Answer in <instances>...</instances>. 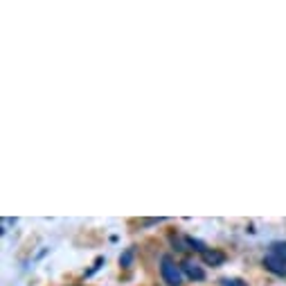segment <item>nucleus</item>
Instances as JSON below:
<instances>
[{
  "mask_svg": "<svg viewBox=\"0 0 286 286\" xmlns=\"http://www.w3.org/2000/svg\"><path fill=\"white\" fill-rule=\"evenodd\" d=\"M221 286H248V282L239 280V277H223Z\"/></svg>",
  "mask_w": 286,
  "mask_h": 286,
  "instance_id": "nucleus-8",
  "label": "nucleus"
},
{
  "mask_svg": "<svg viewBox=\"0 0 286 286\" xmlns=\"http://www.w3.org/2000/svg\"><path fill=\"white\" fill-rule=\"evenodd\" d=\"M160 221H164V219H147V221H142V225H156Z\"/></svg>",
  "mask_w": 286,
  "mask_h": 286,
  "instance_id": "nucleus-10",
  "label": "nucleus"
},
{
  "mask_svg": "<svg viewBox=\"0 0 286 286\" xmlns=\"http://www.w3.org/2000/svg\"><path fill=\"white\" fill-rule=\"evenodd\" d=\"M171 246H174L176 250H180V253H187L190 248V237H183V234H171Z\"/></svg>",
  "mask_w": 286,
  "mask_h": 286,
  "instance_id": "nucleus-5",
  "label": "nucleus"
},
{
  "mask_svg": "<svg viewBox=\"0 0 286 286\" xmlns=\"http://www.w3.org/2000/svg\"><path fill=\"white\" fill-rule=\"evenodd\" d=\"M133 257H135V248L131 246V248H127L122 254H120V266H122V268H131Z\"/></svg>",
  "mask_w": 286,
  "mask_h": 286,
  "instance_id": "nucleus-7",
  "label": "nucleus"
},
{
  "mask_svg": "<svg viewBox=\"0 0 286 286\" xmlns=\"http://www.w3.org/2000/svg\"><path fill=\"white\" fill-rule=\"evenodd\" d=\"M201 257H203V261H205L207 266H221V264H225V259H228L225 253L219 250V248H207Z\"/></svg>",
  "mask_w": 286,
  "mask_h": 286,
  "instance_id": "nucleus-4",
  "label": "nucleus"
},
{
  "mask_svg": "<svg viewBox=\"0 0 286 286\" xmlns=\"http://www.w3.org/2000/svg\"><path fill=\"white\" fill-rule=\"evenodd\" d=\"M160 275H162L167 286H183L185 273L180 268V264H176L171 254H162L160 257Z\"/></svg>",
  "mask_w": 286,
  "mask_h": 286,
  "instance_id": "nucleus-1",
  "label": "nucleus"
},
{
  "mask_svg": "<svg viewBox=\"0 0 286 286\" xmlns=\"http://www.w3.org/2000/svg\"><path fill=\"white\" fill-rule=\"evenodd\" d=\"M180 268H183L185 277H190L191 282H203V280H205V270H203V266L198 264V261L185 259L183 264H180Z\"/></svg>",
  "mask_w": 286,
  "mask_h": 286,
  "instance_id": "nucleus-2",
  "label": "nucleus"
},
{
  "mask_svg": "<svg viewBox=\"0 0 286 286\" xmlns=\"http://www.w3.org/2000/svg\"><path fill=\"white\" fill-rule=\"evenodd\" d=\"M270 254H275L277 259H282L286 264V241H275V244H270Z\"/></svg>",
  "mask_w": 286,
  "mask_h": 286,
  "instance_id": "nucleus-6",
  "label": "nucleus"
},
{
  "mask_svg": "<svg viewBox=\"0 0 286 286\" xmlns=\"http://www.w3.org/2000/svg\"><path fill=\"white\" fill-rule=\"evenodd\" d=\"M261 264H264V268L270 270V273H275V275H280V277H286V264L282 259H277L275 254H266L264 259H261Z\"/></svg>",
  "mask_w": 286,
  "mask_h": 286,
  "instance_id": "nucleus-3",
  "label": "nucleus"
},
{
  "mask_svg": "<svg viewBox=\"0 0 286 286\" xmlns=\"http://www.w3.org/2000/svg\"><path fill=\"white\" fill-rule=\"evenodd\" d=\"M101 264H104V257H97V259H95V266H93V268H90L88 273H86V277H90V275H93V273H95V270L99 268Z\"/></svg>",
  "mask_w": 286,
  "mask_h": 286,
  "instance_id": "nucleus-9",
  "label": "nucleus"
}]
</instances>
